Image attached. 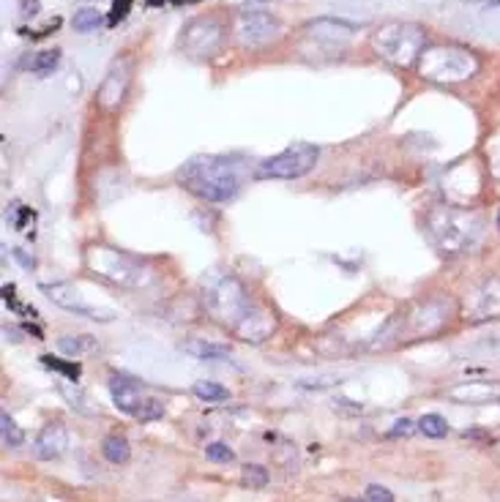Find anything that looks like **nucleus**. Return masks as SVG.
<instances>
[{
  "label": "nucleus",
  "mask_w": 500,
  "mask_h": 502,
  "mask_svg": "<svg viewBox=\"0 0 500 502\" xmlns=\"http://www.w3.org/2000/svg\"><path fill=\"white\" fill-rule=\"evenodd\" d=\"M419 431H424V434H426V437H432V440H440V437H446V434H449V421H446L443 415L429 412V415H421V421H419Z\"/></svg>",
  "instance_id": "obj_17"
},
{
  "label": "nucleus",
  "mask_w": 500,
  "mask_h": 502,
  "mask_svg": "<svg viewBox=\"0 0 500 502\" xmlns=\"http://www.w3.org/2000/svg\"><path fill=\"white\" fill-rule=\"evenodd\" d=\"M96 347L94 336H61L58 338V350L71 355V358H79L82 352H91Z\"/></svg>",
  "instance_id": "obj_15"
},
{
  "label": "nucleus",
  "mask_w": 500,
  "mask_h": 502,
  "mask_svg": "<svg viewBox=\"0 0 500 502\" xmlns=\"http://www.w3.org/2000/svg\"><path fill=\"white\" fill-rule=\"evenodd\" d=\"M317 156H320V151L314 145L296 142L287 151H281L276 156L266 159V161H260L257 169H254V175L263 178V181H293V178L306 175L317 164Z\"/></svg>",
  "instance_id": "obj_4"
},
{
  "label": "nucleus",
  "mask_w": 500,
  "mask_h": 502,
  "mask_svg": "<svg viewBox=\"0 0 500 502\" xmlns=\"http://www.w3.org/2000/svg\"><path fill=\"white\" fill-rule=\"evenodd\" d=\"M375 46L386 61L396 63V66H410L421 55L424 31L410 22H391L375 33Z\"/></svg>",
  "instance_id": "obj_3"
},
{
  "label": "nucleus",
  "mask_w": 500,
  "mask_h": 502,
  "mask_svg": "<svg viewBox=\"0 0 500 502\" xmlns=\"http://www.w3.org/2000/svg\"><path fill=\"white\" fill-rule=\"evenodd\" d=\"M366 502H394V494L386 486L372 483V486H366Z\"/></svg>",
  "instance_id": "obj_25"
},
{
  "label": "nucleus",
  "mask_w": 500,
  "mask_h": 502,
  "mask_svg": "<svg viewBox=\"0 0 500 502\" xmlns=\"http://www.w3.org/2000/svg\"><path fill=\"white\" fill-rule=\"evenodd\" d=\"M161 415H164V404L156 401V398H145V404H142L134 418H140V421H156Z\"/></svg>",
  "instance_id": "obj_24"
},
{
  "label": "nucleus",
  "mask_w": 500,
  "mask_h": 502,
  "mask_svg": "<svg viewBox=\"0 0 500 502\" xmlns=\"http://www.w3.org/2000/svg\"><path fill=\"white\" fill-rule=\"evenodd\" d=\"M221 33L224 31L214 16L191 19L184 28V36H181V49H186L191 58H208L221 44Z\"/></svg>",
  "instance_id": "obj_6"
},
{
  "label": "nucleus",
  "mask_w": 500,
  "mask_h": 502,
  "mask_svg": "<svg viewBox=\"0 0 500 502\" xmlns=\"http://www.w3.org/2000/svg\"><path fill=\"white\" fill-rule=\"evenodd\" d=\"M279 22L268 11H241L235 19V39L244 46H260L276 39Z\"/></svg>",
  "instance_id": "obj_7"
},
{
  "label": "nucleus",
  "mask_w": 500,
  "mask_h": 502,
  "mask_svg": "<svg viewBox=\"0 0 500 502\" xmlns=\"http://www.w3.org/2000/svg\"><path fill=\"white\" fill-rule=\"evenodd\" d=\"M191 393L197 396V398H203V401H224V398H227V388H221L219 382L200 380V382H194Z\"/></svg>",
  "instance_id": "obj_18"
},
{
  "label": "nucleus",
  "mask_w": 500,
  "mask_h": 502,
  "mask_svg": "<svg viewBox=\"0 0 500 502\" xmlns=\"http://www.w3.org/2000/svg\"><path fill=\"white\" fill-rule=\"evenodd\" d=\"M99 25H101V14H99L96 9H79L77 14H74V31L91 33V31H96Z\"/></svg>",
  "instance_id": "obj_21"
},
{
  "label": "nucleus",
  "mask_w": 500,
  "mask_h": 502,
  "mask_svg": "<svg viewBox=\"0 0 500 502\" xmlns=\"http://www.w3.org/2000/svg\"><path fill=\"white\" fill-rule=\"evenodd\" d=\"M203 289L208 311L221 325H230L235 333L244 336V341H263L271 333L274 320L251 303L238 278L227 273H211L203 281Z\"/></svg>",
  "instance_id": "obj_1"
},
{
  "label": "nucleus",
  "mask_w": 500,
  "mask_h": 502,
  "mask_svg": "<svg viewBox=\"0 0 500 502\" xmlns=\"http://www.w3.org/2000/svg\"><path fill=\"white\" fill-rule=\"evenodd\" d=\"M498 229H500V214H498Z\"/></svg>",
  "instance_id": "obj_31"
},
{
  "label": "nucleus",
  "mask_w": 500,
  "mask_h": 502,
  "mask_svg": "<svg viewBox=\"0 0 500 502\" xmlns=\"http://www.w3.org/2000/svg\"><path fill=\"white\" fill-rule=\"evenodd\" d=\"M184 352L200 358V361H221V358L230 355V350L224 344H214V341H205V338H189L184 344Z\"/></svg>",
  "instance_id": "obj_12"
},
{
  "label": "nucleus",
  "mask_w": 500,
  "mask_h": 502,
  "mask_svg": "<svg viewBox=\"0 0 500 502\" xmlns=\"http://www.w3.org/2000/svg\"><path fill=\"white\" fill-rule=\"evenodd\" d=\"M451 396L454 398H468V401H486L492 396H500V388L489 385V382H465L462 388H454Z\"/></svg>",
  "instance_id": "obj_13"
},
{
  "label": "nucleus",
  "mask_w": 500,
  "mask_h": 502,
  "mask_svg": "<svg viewBox=\"0 0 500 502\" xmlns=\"http://www.w3.org/2000/svg\"><path fill=\"white\" fill-rule=\"evenodd\" d=\"M36 11H39V0H22V14L33 16Z\"/></svg>",
  "instance_id": "obj_29"
},
{
  "label": "nucleus",
  "mask_w": 500,
  "mask_h": 502,
  "mask_svg": "<svg viewBox=\"0 0 500 502\" xmlns=\"http://www.w3.org/2000/svg\"><path fill=\"white\" fill-rule=\"evenodd\" d=\"M110 393H112V401H115V407L126 415H137L140 407L145 404V396H142V388L137 380H131V377H126V374H110Z\"/></svg>",
  "instance_id": "obj_9"
},
{
  "label": "nucleus",
  "mask_w": 500,
  "mask_h": 502,
  "mask_svg": "<svg viewBox=\"0 0 500 502\" xmlns=\"http://www.w3.org/2000/svg\"><path fill=\"white\" fill-rule=\"evenodd\" d=\"M129 6H131V0H115V9H112V22L124 19L126 11H129Z\"/></svg>",
  "instance_id": "obj_28"
},
{
  "label": "nucleus",
  "mask_w": 500,
  "mask_h": 502,
  "mask_svg": "<svg viewBox=\"0 0 500 502\" xmlns=\"http://www.w3.org/2000/svg\"><path fill=\"white\" fill-rule=\"evenodd\" d=\"M61 393L66 396L69 401H71V407H77V410L85 412V415H94V410H91V407H85V404H91V401H88V396L82 393V391H77V388L71 391V388H69V382H61Z\"/></svg>",
  "instance_id": "obj_23"
},
{
  "label": "nucleus",
  "mask_w": 500,
  "mask_h": 502,
  "mask_svg": "<svg viewBox=\"0 0 500 502\" xmlns=\"http://www.w3.org/2000/svg\"><path fill=\"white\" fill-rule=\"evenodd\" d=\"M126 85H129V63L115 61L110 66V71H107V79H104L101 88H99V101H101V107H107V109L118 107L121 99H124Z\"/></svg>",
  "instance_id": "obj_11"
},
{
  "label": "nucleus",
  "mask_w": 500,
  "mask_h": 502,
  "mask_svg": "<svg viewBox=\"0 0 500 502\" xmlns=\"http://www.w3.org/2000/svg\"><path fill=\"white\" fill-rule=\"evenodd\" d=\"M241 481H244V486L249 488H263L268 483V470L263 464H246L241 470Z\"/></svg>",
  "instance_id": "obj_20"
},
{
  "label": "nucleus",
  "mask_w": 500,
  "mask_h": 502,
  "mask_svg": "<svg viewBox=\"0 0 500 502\" xmlns=\"http://www.w3.org/2000/svg\"><path fill=\"white\" fill-rule=\"evenodd\" d=\"M101 453L110 464H126L129 456H131V448H129V440L121 437V434H110L107 440L101 442Z\"/></svg>",
  "instance_id": "obj_14"
},
{
  "label": "nucleus",
  "mask_w": 500,
  "mask_h": 502,
  "mask_svg": "<svg viewBox=\"0 0 500 502\" xmlns=\"http://www.w3.org/2000/svg\"><path fill=\"white\" fill-rule=\"evenodd\" d=\"M342 502H366V500H359V497H344Z\"/></svg>",
  "instance_id": "obj_30"
},
{
  "label": "nucleus",
  "mask_w": 500,
  "mask_h": 502,
  "mask_svg": "<svg viewBox=\"0 0 500 502\" xmlns=\"http://www.w3.org/2000/svg\"><path fill=\"white\" fill-rule=\"evenodd\" d=\"M66 448H69V431L63 423H47L33 442V453L41 461H52V458L63 456Z\"/></svg>",
  "instance_id": "obj_10"
},
{
  "label": "nucleus",
  "mask_w": 500,
  "mask_h": 502,
  "mask_svg": "<svg viewBox=\"0 0 500 502\" xmlns=\"http://www.w3.org/2000/svg\"><path fill=\"white\" fill-rule=\"evenodd\" d=\"M41 361H44V366H49V368H58V371H66V374H69L71 380H74V377H77V374H79V366H74V363H61L58 358H49V355H44Z\"/></svg>",
  "instance_id": "obj_26"
},
{
  "label": "nucleus",
  "mask_w": 500,
  "mask_h": 502,
  "mask_svg": "<svg viewBox=\"0 0 500 502\" xmlns=\"http://www.w3.org/2000/svg\"><path fill=\"white\" fill-rule=\"evenodd\" d=\"M181 181L191 194L208 199V202H227L241 189V175L230 159L221 156H200L191 159L181 169Z\"/></svg>",
  "instance_id": "obj_2"
},
{
  "label": "nucleus",
  "mask_w": 500,
  "mask_h": 502,
  "mask_svg": "<svg viewBox=\"0 0 500 502\" xmlns=\"http://www.w3.org/2000/svg\"><path fill=\"white\" fill-rule=\"evenodd\" d=\"M476 63L468 52L462 49H429L426 55H421V74L429 76V79H465V76L473 74Z\"/></svg>",
  "instance_id": "obj_5"
},
{
  "label": "nucleus",
  "mask_w": 500,
  "mask_h": 502,
  "mask_svg": "<svg viewBox=\"0 0 500 502\" xmlns=\"http://www.w3.org/2000/svg\"><path fill=\"white\" fill-rule=\"evenodd\" d=\"M58 61H61V55L52 49V52H39L36 58L31 61V71L36 76H47L55 71V66H58Z\"/></svg>",
  "instance_id": "obj_19"
},
{
  "label": "nucleus",
  "mask_w": 500,
  "mask_h": 502,
  "mask_svg": "<svg viewBox=\"0 0 500 502\" xmlns=\"http://www.w3.org/2000/svg\"><path fill=\"white\" fill-rule=\"evenodd\" d=\"M0 437H3V445L6 448H19L25 442V434L22 428L14 423V418L9 412H0Z\"/></svg>",
  "instance_id": "obj_16"
},
{
  "label": "nucleus",
  "mask_w": 500,
  "mask_h": 502,
  "mask_svg": "<svg viewBox=\"0 0 500 502\" xmlns=\"http://www.w3.org/2000/svg\"><path fill=\"white\" fill-rule=\"evenodd\" d=\"M205 456L211 458V461H219V464H227V461H233L235 458V451L227 445V442H211L208 448H205Z\"/></svg>",
  "instance_id": "obj_22"
},
{
  "label": "nucleus",
  "mask_w": 500,
  "mask_h": 502,
  "mask_svg": "<svg viewBox=\"0 0 500 502\" xmlns=\"http://www.w3.org/2000/svg\"><path fill=\"white\" fill-rule=\"evenodd\" d=\"M44 292H47V298L52 303L63 306V308H69V311H74V314H82V317H91V320H101V322H107L115 317L110 308L88 306L79 298L77 289H71L69 284H44Z\"/></svg>",
  "instance_id": "obj_8"
},
{
  "label": "nucleus",
  "mask_w": 500,
  "mask_h": 502,
  "mask_svg": "<svg viewBox=\"0 0 500 502\" xmlns=\"http://www.w3.org/2000/svg\"><path fill=\"white\" fill-rule=\"evenodd\" d=\"M413 431H416V426H413V421H407V418L396 421V423H394V428H391V434H394V437H399V434H402V437H410Z\"/></svg>",
  "instance_id": "obj_27"
}]
</instances>
